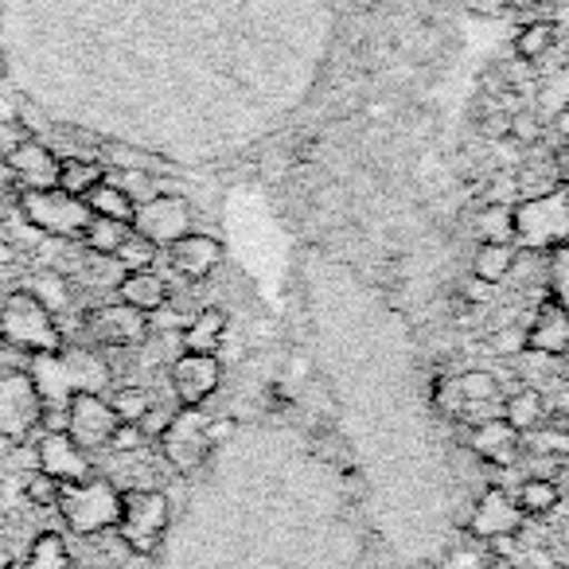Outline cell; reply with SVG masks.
I'll list each match as a JSON object with an SVG mask.
<instances>
[{
	"label": "cell",
	"instance_id": "27",
	"mask_svg": "<svg viewBox=\"0 0 569 569\" xmlns=\"http://www.w3.org/2000/svg\"><path fill=\"white\" fill-rule=\"evenodd\" d=\"M519 511L522 515H550L553 507H558V488H553V480H542V476H535V480H527L519 488Z\"/></svg>",
	"mask_w": 569,
	"mask_h": 569
},
{
	"label": "cell",
	"instance_id": "22",
	"mask_svg": "<svg viewBox=\"0 0 569 569\" xmlns=\"http://www.w3.org/2000/svg\"><path fill=\"white\" fill-rule=\"evenodd\" d=\"M106 172L102 164H94V160H59V191H67V196H87L94 183H102Z\"/></svg>",
	"mask_w": 569,
	"mask_h": 569
},
{
	"label": "cell",
	"instance_id": "1",
	"mask_svg": "<svg viewBox=\"0 0 569 569\" xmlns=\"http://www.w3.org/2000/svg\"><path fill=\"white\" fill-rule=\"evenodd\" d=\"M0 336H4V343H12V348L36 351V356L63 351V336H59L56 320H51V309L36 293H28V289H20V293H12L9 301H4Z\"/></svg>",
	"mask_w": 569,
	"mask_h": 569
},
{
	"label": "cell",
	"instance_id": "38",
	"mask_svg": "<svg viewBox=\"0 0 569 569\" xmlns=\"http://www.w3.org/2000/svg\"><path fill=\"white\" fill-rule=\"evenodd\" d=\"M172 418H176L172 410H160V406H149V410H144V418L137 421V426L144 429V437H164V433H168V426H172Z\"/></svg>",
	"mask_w": 569,
	"mask_h": 569
},
{
	"label": "cell",
	"instance_id": "12",
	"mask_svg": "<svg viewBox=\"0 0 569 569\" xmlns=\"http://www.w3.org/2000/svg\"><path fill=\"white\" fill-rule=\"evenodd\" d=\"M40 472H48L51 480L59 483H82L90 476V460L79 445L71 441L67 433H48L40 441Z\"/></svg>",
	"mask_w": 569,
	"mask_h": 569
},
{
	"label": "cell",
	"instance_id": "37",
	"mask_svg": "<svg viewBox=\"0 0 569 569\" xmlns=\"http://www.w3.org/2000/svg\"><path fill=\"white\" fill-rule=\"evenodd\" d=\"M433 398H437V410H441V413H452V418H457V413L465 410V395H460L457 379H452V382H449V379L437 382Z\"/></svg>",
	"mask_w": 569,
	"mask_h": 569
},
{
	"label": "cell",
	"instance_id": "2",
	"mask_svg": "<svg viewBox=\"0 0 569 569\" xmlns=\"http://www.w3.org/2000/svg\"><path fill=\"white\" fill-rule=\"evenodd\" d=\"M515 242L527 250L569 246V188H553L515 207Z\"/></svg>",
	"mask_w": 569,
	"mask_h": 569
},
{
	"label": "cell",
	"instance_id": "40",
	"mask_svg": "<svg viewBox=\"0 0 569 569\" xmlns=\"http://www.w3.org/2000/svg\"><path fill=\"white\" fill-rule=\"evenodd\" d=\"M535 449L546 452V457H566V452H569V437L566 433H550V429H546V433L535 437Z\"/></svg>",
	"mask_w": 569,
	"mask_h": 569
},
{
	"label": "cell",
	"instance_id": "6",
	"mask_svg": "<svg viewBox=\"0 0 569 569\" xmlns=\"http://www.w3.org/2000/svg\"><path fill=\"white\" fill-rule=\"evenodd\" d=\"M133 234L149 238L152 246H172L183 234H191V207L180 196H157L133 211Z\"/></svg>",
	"mask_w": 569,
	"mask_h": 569
},
{
	"label": "cell",
	"instance_id": "14",
	"mask_svg": "<svg viewBox=\"0 0 569 569\" xmlns=\"http://www.w3.org/2000/svg\"><path fill=\"white\" fill-rule=\"evenodd\" d=\"M9 168L28 183V188H56L59 183V160L43 149L40 141H20L9 149Z\"/></svg>",
	"mask_w": 569,
	"mask_h": 569
},
{
	"label": "cell",
	"instance_id": "10",
	"mask_svg": "<svg viewBox=\"0 0 569 569\" xmlns=\"http://www.w3.org/2000/svg\"><path fill=\"white\" fill-rule=\"evenodd\" d=\"M219 359L214 356H191V351H183L180 359H176L172 367V390L176 398H180L183 406H199L207 402V398L214 395V387H219Z\"/></svg>",
	"mask_w": 569,
	"mask_h": 569
},
{
	"label": "cell",
	"instance_id": "18",
	"mask_svg": "<svg viewBox=\"0 0 569 569\" xmlns=\"http://www.w3.org/2000/svg\"><path fill=\"white\" fill-rule=\"evenodd\" d=\"M118 293H121V305L144 312V317L168 305V284L160 281L152 269H133V273H126L118 284Z\"/></svg>",
	"mask_w": 569,
	"mask_h": 569
},
{
	"label": "cell",
	"instance_id": "19",
	"mask_svg": "<svg viewBox=\"0 0 569 569\" xmlns=\"http://www.w3.org/2000/svg\"><path fill=\"white\" fill-rule=\"evenodd\" d=\"M222 332H227V317H222L219 309H203L183 325L180 343L191 356H214L222 343Z\"/></svg>",
	"mask_w": 569,
	"mask_h": 569
},
{
	"label": "cell",
	"instance_id": "43",
	"mask_svg": "<svg viewBox=\"0 0 569 569\" xmlns=\"http://www.w3.org/2000/svg\"><path fill=\"white\" fill-rule=\"evenodd\" d=\"M491 550H496V553H511V550H515V535H499V538H491Z\"/></svg>",
	"mask_w": 569,
	"mask_h": 569
},
{
	"label": "cell",
	"instance_id": "36",
	"mask_svg": "<svg viewBox=\"0 0 569 569\" xmlns=\"http://www.w3.org/2000/svg\"><path fill=\"white\" fill-rule=\"evenodd\" d=\"M144 441H149V437H144V429L137 426V421H118V429H113V437H110V445L118 452H137Z\"/></svg>",
	"mask_w": 569,
	"mask_h": 569
},
{
	"label": "cell",
	"instance_id": "4",
	"mask_svg": "<svg viewBox=\"0 0 569 569\" xmlns=\"http://www.w3.org/2000/svg\"><path fill=\"white\" fill-rule=\"evenodd\" d=\"M59 507H63L67 522H71L79 535H94V530L118 527L121 496L102 480L63 483V491H59Z\"/></svg>",
	"mask_w": 569,
	"mask_h": 569
},
{
	"label": "cell",
	"instance_id": "21",
	"mask_svg": "<svg viewBox=\"0 0 569 569\" xmlns=\"http://www.w3.org/2000/svg\"><path fill=\"white\" fill-rule=\"evenodd\" d=\"M82 203L90 207V214H102V219H118V222H133L137 203L118 188V183L102 180L82 196Z\"/></svg>",
	"mask_w": 569,
	"mask_h": 569
},
{
	"label": "cell",
	"instance_id": "31",
	"mask_svg": "<svg viewBox=\"0 0 569 569\" xmlns=\"http://www.w3.org/2000/svg\"><path fill=\"white\" fill-rule=\"evenodd\" d=\"M110 183H118V188L126 191V196L133 199L137 207L149 203V199H157V180H152L149 172H133V168H126V172L113 176Z\"/></svg>",
	"mask_w": 569,
	"mask_h": 569
},
{
	"label": "cell",
	"instance_id": "26",
	"mask_svg": "<svg viewBox=\"0 0 569 569\" xmlns=\"http://www.w3.org/2000/svg\"><path fill=\"white\" fill-rule=\"evenodd\" d=\"M480 242H511L515 238V211L507 203H488L476 219Z\"/></svg>",
	"mask_w": 569,
	"mask_h": 569
},
{
	"label": "cell",
	"instance_id": "24",
	"mask_svg": "<svg viewBox=\"0 0 569 569\" xmlns=\"http://www.w3.org/2000/svg\"><path fill=\"white\" fill-rule=\"evenodd\" d=\"M82 238H87V246L94 253H118V246L129 238V222H118V219H102V214H90L87 230H82Z\"/></svg>",
	"mask_w": 569,
	"mask_h": 569
},
{
	"label": "cell",
	"instance_id": "15",
	"mask_svg": "<svg viewBox=\"0 0 569 569\" xmlns=\"http://www.w3.org/2000/svg\"><path fill=\"white\" fill-rule=\"evenodd\" d=\"M168 250H172L168 258H172L176 273L191 277V281H199V277H207L211 269H219V261H222V246L207 234H183L180 242H172Z\"/></svg>",
	"mask_w": 569,
	"mask_h": 569
},
{
	"label": "cell",
	"instance_id": "16",
	"mask_svg": "<svg viewBox=\"0 0 569 569\" xmlns=\"http://www.w3.org/2000/svg\"><path fill=\"white\" fill-rule=\"evenodd\" d=\"M527 351H542L550 359L569 356V312L558 305H546L527 328Z\"/></svg>",
	"mask_w": 569,
	"mask_h": 569
},
{
	"label": "cell",
	"instance_id": "28",
	"mask_svg": "<svg viewBox=\"0 0 569 569\" xmlns=\"http://www.w3.org/2000/svg\"><path fill=\"white\" fill-rule=\"evenodd\" d=\"M460 395H465V406H476V402H496L499 398V382L491 371H465L457 379Z\"/></svg>",
	"mask_w": 569,
	"mask_h": 569
},
{
	"label": "cell",
	"instance_id": "35",
	"mask_svg": "<svg viewBox=\"0 0 569 569\" xmlns=\"http://www.w3.org/2000/svg\"><path fill=\"white\" fill-rule=\"evenodd\" d=\"M59 491H63V483L51 480L48 472H36L32 480H28V499H32V503H40V507L59 503Z\"/></svg>",
	"mask_w": 569,
	"mask_h": 569
},
{
	"label": "cell",
	"instance_id": "39",
	"mask_svg": "<svg viewBox=\"0 0 569 569\" xmlns=\"http://www.w3.org/2000/svg\"><path fill=\"white\" fill-rule=\"evenodd\" d=\"M491 351H496V356H522V351H527V332H511V328L496 332L491 336Z\"/></svg>",
	"mask_w": 569,
	"mask_h": 569
},
{
	"label": "cell",
	"instance_id": "13",
	"mask_svg": "<svg viewBox=\"0 0 569 569\" xmlns=\"http://www.w3.org/2000/svg\"><path fill=\"white\" fill-rule=\"evenodd\" d=\"M207 445L211 441H207V429H203V421H199L196 410L172 418V426H168V433H164L168 460H172L176 468H183V472L199 465V457L207 452Z\"/></svg>",
	"mask_w": 569,
	"mask_h": 569
},
{
	"label": "cell",
	"instance_id": "30",
	"mask_svg": "<svg viewBox=\"0 0 569 569\" xmlns=\"http://www.w3.org/2000/svg\"><path fill=\"white\" fill-rule=\"evenodd\" d=\"M546 281H550L553 305L569 312V246H558V250L550 253V273H546Z\"/></svg>",
	"mask_w": 569,
	"mask_h": 569
},
{
	"label": "cell",
	"instance_id": "45",
	"mask_svg": "<svg viewBox=\"0 0 569 569\" xmlns=\"http://www.w3.org/2000/svg\"><path fill=\"white\" fill-rule=\"evenodd\" d=\"M558 172H561V180L569 183V141H566V149L558 152Z\"/></svg>",
	"mask_w": 569,
	"mask_h": 569
},
{
	"label": "cell",
	"instance_id": "29",
	"mask_svg": "<svg viewBox=\"0 0 569 569\" xmlns=\"http://www.w3.org/2000/svg\"><path fill=\"white\" fill-rule=\"evenodd\" d=\"M113 258L126 266V273H133V269H152L157 246H152L149 238H141V234H133V230H129V238L118 246V253H113Z\"/></svg>",
	"mask_w": 569,
	"mask_h": 569
},
{
	"label": "cell",
	"instance_id": "8",
	"mask_svg": "<svg viewBox=\"0 0 569 569\" xmlns=\"http://www.w3.org/2000/svg\"><path fill=\"white\" fill-rule=\"evenodd\" d=\"M43 418V398L28 375H4L0 379V433L24 437Z\"/></svg>",
	"mask_w": 569,
	"mask_h": 569
},
{
	"label": "cell",
	"instance_id": "34",
	"mask_svg": "<svg viewBox=\"0 0 569 569\" xmlns=\"http://www.w3.org/2000/svg\"><path fill=\"white\" fill-rule=\"evenodd\" d=\"M511 141L522 144V149H527V144H538L542 141V121H538L530 110H515L511 113Z\"/></svg>",
	"mask_w": 569,
	"mask_h": 569
},
{
	"label": "cell",
	"instance_id": "9",
	"mask_svg": "<svg viewBox=\"0 0 569 569\" xmlns=\"http://www.w3.org/2000/svg\"><path fill=\"white\" fill-rule=\"evenodd\" d=\"M90 336L98 343H110V348H129V343H141L149 336V317L129 305H106V309L90 312Z\"/></svg>",
	"mask_w": 569,
	"mask_h": 569
},
{
	"label": "cell",
	"instance_id": "3",
	"mask_svg": "<svg viewBox=\"0 0 569 569\" xmlns=\"http://www.w3.org/2000/svg\"><path fill=\"white\" fill-rule=\"evenodd\" d=\"M168 519H172V511H168V496H160V491L133 488L121 496L118 530H121V538H126L129 550H137V553L157 550L160 538H164V530H168Z\"/></svg>",
	"mask_w": 569,
	"mask_h": 569
},
{
	"label": "cell",
	"instance_id": "11",
	"mask_svg": "<svg viewBox=\"0 0 569 569\" xmlns=\"http://www.w3.org/2000/svg\"><path fill=\"white\" fill-rule=\"evenodd\" d=\"M519 522H522L519 503H511V496H507L503 488H488L480 496V503H476L468 530H472L476 538H483V542H491V538H499V535H519Z\"/></svg>",
	"mask_w": 569,
	"mask_h": 569
},
{
	"label": "cell",
	"instance_id": "42",
	"mask_svg": "<svg viewBox=\"0 0 569 569\" xmlns=\"http://www.w3.org/2000/svg\"><path fill=\"white\" fill-rule=\"evenodd\" d=\"M488 293H491V284H480V281H468L465 284V297H468V301H488Z\"/></svg>",
	"mask_w": 569,
	"mask_h": 569
},
{
	"label": "cell",
	"instance_id": "17",
	"mask_svg": "<svg viewBox=\"0 0 569 569\" xmlns=\"http://www.w3.org/2000/svg\"><path fill=\"white\" fill-rule=\"evenodd\" d=\"M472 449H476V457L488 460V465L507 468L519 457V429H511L503 418H491L472 433Z\"/></svg>",
	"mask_w": 569,
	"mask_h": 569
},
{
	"label": "cell",
	"instance_id": "25",
	"mask_svg": "<svg viewBox=\"0 0 569 569\" xmlns=\"http://www.w3.org/2000/svg\"><path fill=\"white\" fill-rule=\"evenodd\" d=\"M542 413H546V406H542V395L538 390H519V395H511L503 402V421L511 429H535L538 421H542Z\"/></svg>",
	"mask_w": 569,
	"mask_h": 569
},
{
	"label": "cell",
	"instance_id": "33",
	"mask_svg": "<svg viewBox=\"0 0 569 569\" xmlns=\"http://www.w3.org/2000/svg\"><path fill=\"white\" fill-rule=\"evenodd\" d=\"M149 406H152L149 395H144V390H137V387L118 390V395L110 398V410L118 413V421H141Z\"/></svg>",
	"mask_w": 569,
	"mask_h": 569
},
{
	"label": "cell",
	"instance_id": "20",
	"mask_svg": "<svg viewBox=\"0 0 569 569\" xmlns=\"http://www.w3.org/2000/svg\"><path fill=\"white\" fill-rule=\"evenodd\" d=\"M515 246L511 242H480V250H476V281L483 284H503L507 277L515 273Z\"/></svg>",
	"mask_w": 569,
	"mask_h": 569
},
{
	"label": "cell",
	"instance_id": "44",
	"mask_svg": "<svg viewBox=\"0 0 569 569\" xmlns=\"http://www.w3.org/2000/svg\"><path fill=\"white\" fill-rule=\"evenodd\" d=\"M553 129H558V133H566V137H569V106H566V110H558V113H553Z\"/></svg>",
	"mask_w": 569,
	"mask_h": 569
},
{
	"label": "cell",
	"instance_id": "32",
	"mask_svg": "<svg viewBox=\"0 0 569 569\" xmlns=\"http://www.w3.org/2000/svg\"><path fill=\"white\" fill-rule=\"evenodd\" d=\"M28 569H67V550H63V542H59V535H43L40 542L32 546Z\"/></svg>",
	"mask_w": 569,
	"mask_h": 569
},
{
	"label": "cell",
	"instance_id": "7",
	"mask_svg": "<svg viewBox=\"0 0 569 569\" xmlns=\"http://www.w3.org/2000/svg\"><path fill=\"white\" fill-rule=\"evenodd\" d=\"M113 429H118V413L110 410V402H102L94 390L71 395V402H67V437H71L79 449L110 445Z\"/></svg>",
	"mask_w": 569,
	"mask_h": 569
},
{
	"label": "cell",
	"instance_id": "23",
	"mask_svg": "<svg viewBox=\"0 0 569 569\" xmlns=\"http://www.w3.org/2000/svg\"><path fill=\"white\" fill-rule=\"evenodd\" d=\"M553 43H558V24H553V20H535V24H527L515 36V56H519L522 63H535Z\"/></svg>",
	"mask_w": 569,
	"mask_h": 569
},
{
	"label": "cell",
	"instance_id": "5",
	"mask_svg": "<svg viewBox=\"0 0 569 569\" xmlns=\"http://www.w3.org/2000/svg\"><path fill=\"white\" fill-rule=\"evenodd\" d=\"M20 207H24V214L32 219V227L48 230V234H56V238L82 234L90 222V207L82 203L79 196H67V191H59V188H40V191L28 188Z\"/></svg>",
	"mask_w": 569,
	"mask_h": 569
},
{
	"label": "cell",
	"instance_id": "41",
	"mask_svg": "<svg viewBox=\"0 0 569 569\" xmlns=\"http://www.w3.org/2000/svg\"><path fill=\"white\" fill-rule=\"evenodd\" d=\"M483 133L496 137V141H503V137H511V113H496V110H488V118H483Z\"/></svg>",
	"mask_w": 569,
	"mask_h": 569
}]
</instances>
